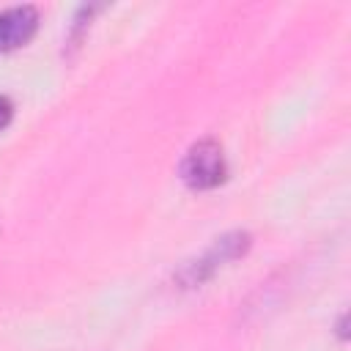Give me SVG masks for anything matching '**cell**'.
<instances>
[{
  "instance_id": "4",
  "label": "cell",
  "mask_w": 351,
  "mask_h": 351,
  "mask_svg": "<svg viewBox=\"0 0 351 351\" xmlns=\"http://www.w3.org/2000/svg\"><path fill=\"white\" fill-rule=\"evenodd\" d=\"M11 112H14V107H11V101L5 99V96H0V129L11 121Z\"/></svg>"
},
{
  "instance_id": "1",
  "label": "cell",
  "mask_w": 351,
  "mask_h": 351,
  "mask_svg": "<svg viewBox=\"0 0 351 351\" xmlns=\"http://www.w3.org/2000/svg\"><path fill=\"white\" fill-rule=\"evenodd\" d=\"M225 173H228V162L222 145L211 137L195 143L181 162V178L192 189H211L225 181Z\"/></svg>"
},
{
  "instance_id": "3",
  "label": "cell",
  "mask_w": 351,
  "mask_h": 351,
  "mask_svg": "<svg viewBox=\"0 0 351 351\" xmlns=\"http://www.w3.org/2000/svg\"><path fill=\"white\" fill-rule=\"evenodd\" d=\"M38 27V11L27 3L8 5L0 11V49L22 47Z\"/></svg>"
},
{
  "instance_id": "2",
  "label": "cell",
  "mask_w": 351,
  "mask_h": 351,
  "mask_svg": "<svg viewBox=\"0 0 351 351\" xmlns=\"http://www.w3.org/2000/svg\"><path fill=\"white\" fill-rule=\"evenodd\" d=\"M247 247H250V236H247L244 230H233V233H228V236L217 239V241L211 244V250H208L200 261L189 263V266L181 271V280H184L186 285H197V282H203V280H206L217 266H222L225 261H230V258L241 255Z\"/></svg>"
}]
</instances>
